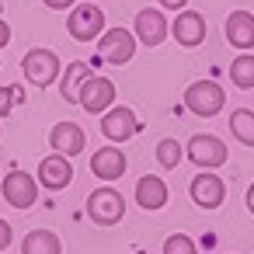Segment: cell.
<instances>
[{"label":"cell","mask_w":254,"mask_h":254,"mask_svg":"<svg viewBox=\"0 0 254 254\" xmlns=\"http://www.w3.org/2000/svg\"><path fill=\"white\" fill-rule=\"evenodd\" d=\"M87 216H91L94 226H115V223L126 216V198H122V191H119V188H108V185L94 188V191L87 195Z\"/></svg>","instance_id":"obj_1"},{"label":"cell","mask_w":254,"mask_h":254,"mask_svg":"<svg viewBox=\"0 0 254 254\" xmlns=\"http://www.w3.org/2000/svg\"><path fill=\"white\" fill-rule=\"evenodd\" d=\"M226 105V91L216 84V80H195L188 91H185V108L198 119H212L219 115Z\"/></svg>","instance_id":"obj_2"},{"label":"cell","mask_w":254,"mask_h":254,"mask_svg":"<svg viewBox=\"0 0 254 254\" xmlns=\"http://www.w3.org/2000/svg\"><path fill=\"white\" fill-rule=\"evenodd\" d=\"M185 153H188V160H191L198 171H216V167H223L226 157H230L226 143H223L219 136H212V132H195V136L188 139Z\"/></svg>","instance_id":"obj_3"},{"label":"cell","mask_w":254,"mask_h":254,"mask_svg":"<svg viewBox=\"0 0 254 254\" xmlns=\"http://www.w3.org/2000/svg\"><path fill=\"white\" fill-rule=\"evenodd\" d=\"M136 35L129 32V28H108L101 39H98V56H101V63H108V66H126L132 56H136Z\"/></svg>","instance_id":"obj_4"},{"label":"cell","mask_w":254,"mask_h":254,"mask_svg":"<svg viewBox=\"0 0 254 254\" xmlns=\"http://www.w3.org/2000/svg\"><path fill=\"white\" fill-rule=\"evenodd\" d=\"M21 70H25V80L32 84V87H49V84H56V77H60V56L53 53V49H28L25 53V60H21Z\"/></svg>","instance_id":"obj_5"},{"label":"cell","mask_w":254,"mask_h":254,"mask_svg":"<svg viewBox=\"0 0 254 254\" xmlns=\"http://www.w3.org/2000/svg\"><path fill=\"white\" fill-rule=\"evenodd\" d=\"M66 32L77 39V42H91V39H101L105 35V11L98 4H80L70 11L66 18Z\"/></svg>","instance_id":"obj_6"},{"label":"cell","mask_w":254,"mask_h":254,"mask_svg":"<svg viewBox=\"0 0 254 254\" xmlns=\"http://www.w3.org/2000/svg\"><path fill=\"white\" fill-rule=\"evenodd\" d=\"M101 132H105V139L108 143H126V139H132L136 132H139V119H136V112L132 108H126V105H112L105 115H101Z\"/></svg>","instance_id":"obj_7"},{"label":"cell","mask_w":254,"mask_h":254,"mask_svg":"<svg viewBox=\"0 0 254 254\" xmlns=\"http://www.w3.org/2000/svg\"><path fill=\"white\" fill-rule=\"evenodd\" d=\"M77 105L84 112H91V115H105L115 105V84L108 77H87L84 87H80V101Z\"/></svg>","instance_id":"obj_8"},{"label":"cell","mask_w":254,"mask_h":254,"mask_svg":"<svg viewBox=\"0 0 254 254\" xmlns=\"http://www.w3.org/2000/svg\"><path fill=\"white\" fill-rule=\"evenodd\" d=\"M0 191H4V202H11L14 209H28L39 198V181L28 171H11L0 185Z\"/></svg>","instance_id":"obj_9"},{"label":"cell","mask_w":254,"mask_h":254,"mask_svg":"<svg viewBox=\"0 0 254 254\" xmlns=\"http://www.w3.org/2000/svg\"><path fill=\"white\" fill-rule=\"evenodd\" d=\"M188 195H191V202H195L198 209H219V205H223V198H226V185H223V178H219V174L202 171V174H195V178H191Z\"/></svg>","instance_id":"obj_10"},{"label":"cell","mask_w":254,"mask_h":254,"mask_svg":"<svg viewBox=\"0 0 254 254\" xmlns=\"http://www.w3.org/2000/svg\"><path fill=\"white\" fill-rule=\"evenodd\" d=\"M132 35H136V42H143L146 49H153V46H160V42L171 35V25H167L164 11L146 7V11L136 14V28H132Z\"/></svg>","instance_id":"obj_11"},{"label":"cell","mask_w":254,"mask_h":254,"mask_svg":"<svg viewBox=\"0 0 254 254\" xmlns=\"http://www.w3.org/2000/svg\"><path fill=\"white\" fill-rule=\"evenodd\" d=\"M49 146H53V153L77 157V153H84L87 136H84V129H80L77 122H56V126L49 129Z\"/></svg>","instance_id":"obj_12"},{"label":"cell","mask_w":254,"mask_h":254,"mask_svg":"<svg viewBox=\"0 0 254 254\" xmlns=\"http://www.w3.org/2000/svg\"><path fill=\"white\" fill-rule=\"evenodd\" d=\"M70 181H73V164H70V157L49 153V157L39 164V185H42V188L60 191V188H66Z\"/></svg>","instance_id":"obj_13"},{"label":"cell","mask_w":254,"mask_h":254,"mask_svg":"<svg viewBox=\"0 0 254 254\" xmlns=\"http://www.w3.org/2000/svg\"><path fill=\"white\" fill-rule=\"evenodd\" d=\"M174 42L178 46H185V49H195V46H202V39H205V18L198 14V11H181L178 18H174Z\"/></svg>","instance_id":"obj_14"},{"label":"cell","mask_w":254,"mask_h":254,"mask_svg":"<svg viewBox=\"0 0 254 254\" xmlns=\"http://www.w3.org/2000/svg\"><path fill=\"white\" fill-rule=\"evenodd\" d=\"M91 171H94V178H101V181H119V178L126 174V153H122L119 146H101V150H94V157H91Z\"/></svg>","instance_id":"obj_15"},{"label":"cell","mask_w":254,"mask_h":254,"mask_svg":"<svg viewBox=\"0 0 254 254\" xmlns=\"http://www.w3.org/2000/svg\"><path fill=\"white\" fill-rule=\"evenodd\" d=\"M136 202H139V209H146V212L164 209V205H167V181H164L160 174H143V178L136 181Z\"/></svg>","instance_id":"obj_16"},{"label":"cell","mask_w":254,"mask_h":254,"mask_svg":"<svg viewBox=\"0 0 254 254\" xmlns=\"http://www.w3.org/2000/svg\"><path fill=\"white\" fill-rule=\"evenodd\" d=\"M223 32H226V42L230 46H237V49H254V14L251 11H233L230 18H226V25H223Z\"/></svg>","instance_id":"obj_17"},{"label":"cell","mask_w":254,"mask_h":254,"mask_svg":"<svg viewBox=\"0 0 254 254\" xmlns=\"http://www.w3.org/2000/svg\"><path fill=\"white\" fill-rule=\"evenodd\" d=\"M87 77H94V73H91V63H84V60H77V63H66V66H63L60 94H63V101H66V105H77V101H80V87H84V80H87Z\"/></svg>","instance_id":"obj_18"},{"label":"cell","mask_w":254,"mask_h":254,"mask_svg":"<svg viewBox=\"0 0 254 254\" xmlns=\"http://www.w3.org/2000/svg\"><path fill=\"white\" fill-rule=\"evenodd\" d=\"M21 254H63V240L53 230H28L21 240Z\"/></svg>","instance_id":"obj_19"},{"label":"cell","mask_w":254,"mask_h":254,"mask_svg":"<svg viewBox=\"0 0 254 254\" xmlns=\"http://www.w3.org/2000/svg\"><path fill=\"white\" fill-rule=\"evenodd\" d=\"M230 84L240 91H254V56L251 53H240L230 63Z\"/></svg>","instance_id":"obj_20"},{"label":"cell","mask_w":254,"mask_h":254,"mask_svg":"<svg viewBox=\"0 0 254 254\" xmlns=\"http://www.w3.org/2000/svg\"><path fill=\"white\" fill-rule=\"evenodd\" d=\"M230 132H233L237 143L254 146V112H251V108H237V112H230Z\"/></svg>","instance_id":"obj_21"},{"label":"cell","mask_w":254,"mask_h":254,"mask_svg":"<svg viewBox=\"0 0 254 254\" xmlns=\"http://www.w3.org/2000/svg\"><path fill=\"white\" fill-rule=\"evenodd\" d=\"M181 157H185V150H181L178 139H160V143H157V160H160L164 171H174V167L181 164Z\"/></svg>","instance_id":"obj_22"},{"label":"cell","mask_w":254,"mask_h":254,"mask_svg":"<svg viewBox=\"0 0 254 254\" xmlns=\"http://www.w3.org/2000/svg\"><path fill=\"white\" fill-rule=\"evenodd\" d=\"M164 254H198V247L188 233H171L164 240Z\"/></svg>","instance_id":"obj_23"},{"label":"cell","mask_w":254,"mask_h":254,"mask_svg":"<svg viewBox=\"0 0 254 254\" xmlns=\"http://www.w3.org/2000/svg\"><path fill=\"white\" fill-rule=\"evenodd\" d=\"M25 98V91L18 87V84H7V87H0V119H11V112H14V105Z\"/></svg>","instance_id":"obj_24"},{"label":"cell","mask_w":254,"mask_h":254,"mask_svg":"<svg viewBox=\"0 0 254 254\" xmlns=\"http://www.w3.org/2000/svg\"><path fill=\"white\" fill-rule=\"evenodd\" d=\"M11 240H14V226H11L7 219H0V251H7Z\"/></svg>","instance_id":"obj_25"},{"label":"cell","mask_w":254,"mask_h":254,"mask_svg":"<svg viewBox=\"0 0 254 254\" xmlns=\"http://www.w3.org/2000/svg\"><path fill=\"white\" fill-rule=\"evenodd\" d=\"M42 4L49 7V11H66V7H73L77 0H42Z\"/></svg>","instance_id":"obj_26"},{"label":"cell","mask_w":254,"mask_h":254,"mask_svg":"<svg viewBox=\"0 0 254 254\" xmlns=\"http://www.w3.org/2000/svg\"><path fill=\"white\" fill-rule=\"evenodd\" d=\"M7 42H11V25L4 21V14H0V49H4Z\"/></svg>","instance_id":"obj_27"},{"label":"cell","mask_w":254,"mask_h":254,"mask_svg":"<svg viewBox=\"0 0 254 254\" xmlns=\"http://www.w3.org/2000/svg\"><path fill=\"white\" fill-rule=\"evenodd\" d=\"M157 4H160V7H167V11H178V14H181L188 0H157Z\"/></svg>","instance_id":"obj_28"},{"label":"cell","mask_w":254,"mask_h":254,"mask_svg":"<svg viewBox=\"0 0 254 254\" xmlns=\"http://www.w3.org/2000/svg\"><path fill=\"white\" fill-rule=\"evenodd\" d=\"M247 209H251V216H254V185L247 188Z\"/></svg>","instance_id":"obj_29"}]
</instances>
